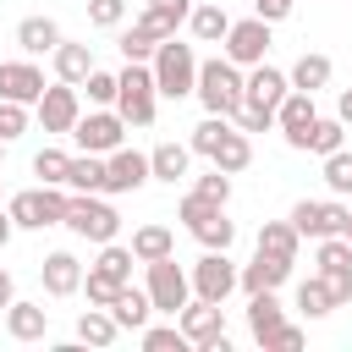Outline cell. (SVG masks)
<instances>
[{
  "instance_id": "obj_1",
  "label": "cell",
  "mask_w": 352,
  "mask_h": 352,
  "mask_svg": "<svg viewBox=\"0 0 352 352\" xmlns=\"http://www.w3.org/2000/svg\"><path fill=\"white\" fill-rule=\"evenodd\" d=\"M242 88H248V72L226 55L214 60H198V99L209 116H236L242 110Z\"/></svg>"
},
{
  "instance_id": "obj_2",
  "label": "cell",
  "mask_w": 352,
  "mask_h": 352,
  "mask_svg": "<svg viewBox=\"0 0 352 352\" xmlns=\"http://www.w3.org/2000/svg\"><path fill=\"white\" fill-rule=\"evenodd\" d=\"M121 88H116V110L126 126H148L154 110H160V82H154V66L148 60H126V72H116Z\"/></svg>"
},
{
  "instance_id": "obj_3",
  "label": "cell",
  "mask_w": 352,
  "mask_h": 352,
  "mask_svg": "<svg viewBox=\"0 0 352 352\" xmlns=\"http://www.w3.org/2000/svg\"><path fill=\"white\" fill-rule=\"evenodd\" d=\"M148 66H154V82H160L165 99H187V94H198V55H192V44L165 38V44L154 50Z\"/></svg>"
},
{
  "instance_id": "obj_4",
  "label": "cell",
  "mask_w": 352,
  "mask_h": 352,
  "mask_svg": "<svg viewBox=\"0 0 352 352\" xmlns=\"http://www.w3.org/2000/svg\"><path fill=\"white\" fill-rule=\"evenodd\" d=\"M66 231L82 236V242H116L121 231V214L99 198V192H72V209H66Z\"/></svg>"
},
{
  "instance_id": "obj_5",
  "label": "cell",
  "mask_w": 352,
  "mask_h": 352,
  "mask_svg": "<svg viewBox=\"0 0 352 352\" xmlns=\"http://www.w3.org/2000/svg\"><path fill=\"white\" fill-rule=\"evenodd\" d=\"M143 286H148V297H154V314H170V319H176V314H182V308L192 302V275H187V270L176 264V253L154 258V264H148V280H143Z\"/></svg>"
},
{
  "instance_id": "obj_6",
  "label": "cell",
  "mask_w": 352,
  "mask_h": 352,
  "mask_svg": "<svg viewBox=\"0 0 352 352\" xmlns=\"http://www.w3.org/2000/svg\"><path fill=\"white\" fill-rule=\"evenodd\" d=\"M72 138H77L82 154H116V148L126 143V121H121V110L99 104V110H88V116H77Z\"/></svg>"
},
{
  "instance_id": "obj_7",
  "label": "cell",
  "mask_w": 352,
  "mask_h": 352,
  "mask_svg": "<svg viewBox=\"0 0 352 352\" xmlns=\"http://www.w3.org/2000/svg\"><path fill=\"white\" fill-rule=\"evenodd\" d=\"M176 324L187 330V341H192V346H204V352H226V302L192 297V302L176 314Z\"/></svg>"
},
{
  "instance_id": "obj_8",
  "label": "cell",
  "mask_w": 352,
  "mask_h": 352,
  "mask_svg": "<svg viewBox=\"0 0 352 352\" xmlns=\"http://www.w3.org/2000/svg\"><path fill=\"white\" fill-rule=\"evenodd\" d=\"M286 220H292L308 242H319V236H346L352 209H346V204H324V198H302V204H292Z\"/></svg>"
},
{
  "instance_id": "obj_9",
  "label": "cell",
  "mask_w": 352,
  "mask_h": 352,
  "mask_svg": "<svg viewBox=\"0 0 352 352\" xmlns=\"http://www.w3.org/2000/svg\"><path fill=\"white\" fill-rule=\"evenodd\" d=\"M242 286V270L220 253V248H204V258L192 264V297H209V302H226L231 292Z\"/></svg>"
},
{
  "instance_id": "obj_10",
  "label": "cell",
  "mask_w": 352,
  "mask_h": 352,
  "mask_svg": "<svg viewBox=\"0 0 352 352\" xmlns=\"http://www.w3.org/2000/svg\"><path fill=\"white\" fill-rule=\"evenodd\" d=\"M270 50V22L264 16H248V22H231V33L220 38V55L236 60V66H258Z\"/></svg>"
},
{
  "instance_id": "obj_11",
  "label": "cell",
  "mask_w": 352,
  "mask_h": 352,
  "mask_svg": "<svg viewBox=\"0 0 352 352\" xmlns=\"http://www.w3.org/2000/svg\"><path fill=\"white\" fill-rule=\"evenodd\" d=\"M286 94H292V77H286V72H275V66H264V60L248 66V88H242V104H248V110L275 116Z\"/></svg>"
},
{
  "instance_id": "obj_12",
  "label": "cell",
  "mask_w": 352,
  "mask_h": 352,
  "mask_svg": "<svg viewBox=\"0 0 352 352\" xmlns=\"http://www.w3.org/2000/svg\"><path fill=\"white\" fill-rule=\"evenodd\" d=\"M33 110H38L44 132H72V126H77V116H82L77 82H50V88H44V99H38Z\"/></svg>"
},
{
  "instance_id": "obj_13",
  "label": "cell",
  "mask_w": 352,
  "mask_h": 352,
  "mask_svg": "<svg viewBox=\"0 0 352 352\" xmlns=\"http://www.w3.org/2000/svg\"><path fill=\"white\" fill-rule=\"evenodd\" d=\"M143 182H154V170H148V154H138V148H116V154H104V192H138Z\"/></svg>"
},
{
  "instance_id": "obj_14",
  "label": "cell",
  "mask_w": 352,
  "mask_h": 352,
  "mask_svg": "<svg viewBox=\"0 0 352 352\" xmlns=\"http://www.w3.org/2000/svg\"><path fill=\"white\" fill-rule=\"evenodd\" d=\"M319 121V110H314V94H302V88H292L286 99H280V110H275V126L286 132V143L292 148H308V126Z\"/></svg>"
},
{
  "instance_id": "obj_15",
  "label": "cell",
  "mask_w": 352,
  "mask_h": 352,
  "mask_svg": "<svg viewBox=\"0 0 352 352\" xmlns=\"http://www.w3.org/2000/svg\"><path fill=\"white\" fill-rule=\"evenodd\" d=\"M44 72L33 60H0V99H16V104H38L44 99Z\"/></svg>"
},
{
  "instance_id": "obj_16",
  "label": "cell",
  "mask_w": 352,
  "mask_h": 352,
  "mask_svg": "<svg viewBox=\"0 0 352 352\" xmlns=\"http://www.w3.org/2000/svg\"><path fill=\"white\" fill-rule=\"evenodd\" d=\"M292 275V258H275V253H253V264H242V292H280Z\"/></svg>"
},
{
  "instance_id": "obj_17",
  "label": "cell",
  "mask_w": 352,
  "mask_h": 352,
  "mask_svg": "<svg viewBox=\"0 0 352 352\" xmlns=\"http://www.w3.org/2000/svg\"><path fill=\"white\" fill-rule=\"evenodd\" d=\"M38 275H44V292H50V297H72V292H82V264H77L72 253H50V258L38 264Z\"/></svg>"
},
{
  "instance_id": "obj_18",
  "label": "cell",
  "mask_w": 352,
  "mask_h": 352,
  "mask_svg": "<svg viewBox=\"0 0 352 352\" xmlns=\"http://www.w3.org/2000/svg\"><path fill=\"white\" fill-rule=\"evenodd\" d=\"M110 314H116V324L121 330H143L148 324V314H154V297H148V286H121L116 292V302H110Z\"/></svg>"
},
{
  "instance_id": "obj_19",
  "label": "cell",
  "mask_w": 352,
  "mask_h": 352,
  "mask_svg": "<svg viewBox=\"0 0 352 352\" xmlns=\"http://www.w3.org/2000/svg\"><path fill=\"white\" fill-rule=\"evenodd\" d=\"M50 330V308L44 302H11L6 308V336L11 341H44Z\"/></svg>"
},
{
  "instance_id": "obj_20",
  "label": "cell",
  "mask_w": 352,
  "mask_h": 352,
  "mask_svg": "<svg viewBox=\"0 0 352 352\" xmlns=\"http://www.w3.org/2000/svg\"><path fill=\"white\" fill-rule=\"evenodd\" d=\"M280 324H286V314H280V297H275V292H253V297H248V330H253V341L264 346V341H270Z\"/></svg>"
},
{
  "instance_id": "obj_21",
  "label": "cell",
  "mask_w": 352,
  "mask_h": 352,
  "mask_svg": "<svg viewBox=\"0 0 352 352\" xmlns=\"http://www.w3.org/2000/svg\"><path fill=\"white\" fill-rule=\"evenodd\" d=\"M6 209H11L16 231H44V226H50V192H44V187H28V192H16Z\"/></svg>"
},
{
  "instance_id": "obj_22",
  "label": "cell",
  "mask_w": 352,
  "mask_h": 352,
  "mask_svg": "<svg viewBox=\"0 0 352 352\" xmlns=\"http://www.w3.org/2000/svg\"><path fill=\"white\" fill-rule=\"evenodd\" d=\"M16 44H22L28 55H55V44H60L55 16H22V22H16Z\"/></svg>"
},
{
  "instance_id": "obj_23",
  "label": "cell",
  "mask_w": 352,
  "mask_h": 352,
  "mask_svg": "<svg viewBox=\"0 0 352 352\" xmlns=\"http://www.w3.org/2000/svg\"><path fill=\"white\" fill-rule=\"evenodd\" d=\"M297 248H302V231L292 220H264L258 226V253H275V258H292L297 264Z\"/></svg>"
},
{
  "instance_id": "obj_24",
  "label": "cell",
  "mask_w": 352,
  "mask_h": 352,
  "mask_svg": "<svg viewBox=\"0 0 352 352\" xmlns=\"http://www.w3.org/2000/svg\"><path fill=\"white\" fill-rule=\"evenodd\" d=\"M187 160H192V143H160L154 154H148V170H154V182H182L187 176Z\"/></svg>"
},
{
  "instance_id": "obj_25",
  "label": "cell",
  "mask_w": 352,
  "mask_h": 352,
  "mask_svg": "<svg viewBox=\"0 0 352 352\" xmlns=\"http://www.w3.org/2000/svg\"><path fill=\"white\" fill-rule=\"evenodd\" d=\"M88 72H94V50L60 38V44H55V77H60V82H82Z\"/></svg>"
},
{
  "instance_id": "obj_26",
  "label": "cell",
  "mask_w": 352,
  "mask_h": 352,
  "mask_svg": "<svg viewBox=\"0 0 352 352\" xmlns=\"http://www.w3.org/2000/svg\"><path fill=\"white\" fill-rule=\"evenodd\" d=\"M209 160H214L220 170H231V176H236V170H248V165H253V143H248V132H242V126H231V132L214 143V154H209Z\"/></svg>"
},
{
  "instance_id": "obj_27",
  "label": "cell",
  "mask_w": 352,
  "mask_h": 352,
  "mask_svg": "<svg viewBox=\"0 0 352 352\" xmlns=\"http://www.w3.org/2000/svg\"><path fill=\"white\" fill-rule=\"evenodd\" d=\"M116 336H121L116 314H110V308H94V302H88V314L77 319V341H82V346H110Z\"/></svg>"
},
{
  "instance_id": "obj_28",
  "label": "cell",
  "mask_w": 352,
  "mask_h": 352,
  "mask_svg": "<svg viewBox=\"0 0 352 352\" xmlns=\"http://www.w3.org/2000/svg\"><path fill=\"white\" fill-rule=\"evenodd\" d=\"M187 28H192V38H198V44H220V38L231 33V16H226L220 6H209V0H204V6H192Z\"/></svg>"
},
{
  "instance_id": "obj_29",
  "label": "cell",
  "mask_w": 352,
  "mask_h": 352,
  "mask_svg": "<svg viewBox=\"0 0 352 352\" xmlns=\"http://www.w3.org/2000/svg\"><path fill=\"white\" fill-rule=\"evenodd\" d=\"M66 187L72 192H104V154H72Z\"/></svg>"
},
{
  "instance_id": "obj_30",
  "label": "cell",
  "mask_w": 352,
  "mask_h": 352,
  "mask_svg": "<svg viewBox=\"0 0 352 352\" xmlns=\"http://www.w3.org/2000/svg\"><path fill=\"white\" fill-rule=\"evenodd\" d=\"M132 253H138V264H154V258L176 253V236H170V226H138V231H132Z\"/></svg>"
},
{
  "instance_id": "obj_31",
  "label": "cell",
  "mask_w": 352,
  "mask_h": 352,
  "mask_svg": "<svg viewBox=\"0 0 352 352\" xmlns=\"http://www.w3.org/2000/svg\"><path fill=\"white\" fill-rule=\"evenodd\" d=\"M286 77H292V88L319 94V88H330V55H297V66Z\"/></svg>"
},
{
  "instance_id": "obj_32",
  "label": "cell",
  "mask_w": 352,
  "mask_h": 352,
  "mask_svg": "<svg viewBox=\"0 0 352 352\" xmlns=\"http://www.w3.org/2000/svg\"><path fill=\"white\" fill-rule=\"evenodd\" d=\"M138 341H143V352H187V346H192L182 324H143Z\"/></svg>"
},
{
  "instance_id": "obj_33",
  "label": "cell",
  "mask_w": 352,
  "mask_h": 352,
  "mask_svg": "<svg viewBox=\"0 0 352 352\" xmlns=\"http://www.w3.org/2000/svg\"><path fill=\"white\" fill-rule=\"evenodd\" d=\"M341 138H346V121H341V116H330V121L319 116V121L308 126V148H314L319 160H324V154H336V148H341ZM308 148H302V154H308Z\"/></svg>"
},
{
  "instance_id": "obj_34",
  "label": "cell",
  "mask_w": 352,
  "mask_h": 352,
  "mask_svg": "<svg viewBox=\"0 0 352 352\" xmlns=\"http://www.w3.org/2000/svg\"><path fill=\"white\" fill-rule=\"evenodd\" d=\"M297 308H302L308 319H324V314L336 308V297H330V286H324V275H308V280L297 286Z\"/></svg>"
},
{
  "instance_id": "obj_35",
  "label": "cell",
  "mask_w": 352,
  "mask_h": 352,
  "mask_svg": "<svg viewBox=\"0 0 352 352\" xmlns=\"http://www.w3.org/2000/svg\"><path fill=\"white\" fill-rule=\"evenodd\" d=\"M66 170H72V154H66V148H38V154H33V176H38V182L66 187Z\"/></svg>"
},
{
  "instance_id": "obj_36",
  "label": "cell",
  "mask_w": 352,
  "mask_h": 352,
  "mask_svg": "<svg viewBox=\"0 0 352 352\" xmlns=\"http://www.w3.org/2000/svg\"><path fill=\"white\" fill-rule=\"evenodd\" d=\"M192 236H198L204 248H220V253H226V248L236 242V226L226 220V209H214L209 220H198V226H192Z\"/></svg>"
},
{
  "instance_id": "obj_37",
  "label": "cell",
  "mask_w": 352,
  "mask_h": 352,
  "mask_svg": "<svg viewBox=\"0 0 352 352\" xmlns=\"http://www.w3.org/2000/svg\"><path fill=\"white\" fill-rule=\"evenodd\" d=\"M132 264H138V253H132V248L99 242V258H94V270H104V275H116V280L126 286V280H132Z\"/></svg>"
},
{
  "instance_id": "obj_38",
  "label": "cell",
  "mask_w": 352,
  "mask_h": 352,
  "mask_svg": "<svg viewBox=\"0 0 352 352\" xmlns=\"http://www.w3.org/2000/svg\"><path fill=\"white\" fill-rule=\"evenodd\" d=\"M160 44H165V38H154L143 22H132V28L121 33V55H126V60H154V50H160Z\"/></svg>"
},
{
  "instance_id": "obj_39",
  "label": "cell",
  "mask_w": 352,
  "mask_h": 352,
  "mask_svg": "<svg viewBox=\"0 0 352 352\" xmlns=\"http://www.w3.org/2000/svg\"><path fill=\"white\" fill-rule=\"evenodd\" d=\"M324 187H330L336 198H346V192H352V154H346V148L324 154Z\"/></svg>"
},
{
  "instance_id": "obj_40",
  "label": "cell",
  "mask_w": 352,
  "mask_h": 352,
  "mask_svg": "<svg viewBox=\"0 0 352 352\" xmlns=\"http://www.w3.org/2000/svg\"><path fill=\"white\" fill-rule=\"evenodd\" d=\"M231 132V116H204L198 126H192V154H214V143Z\"/></svg>"
},
{
  "instance_id": "obj_41",
  "label": "cell",
  "mask_w": 352,
  "mask_h": 352,
  "mask_svg": "<svg viewBox=\"0 0 352 352\" xmlns=\"http://www.w3.org/2000/svg\"><path fill=\"white\" fill-rule=\"evenodd\" d=\"M82 292H88V302H94V308H110V302H116V292H121V280L88 264V275H82Z\"/></svg>"
},
{
  "instance_id": "obj_42",
  "label": "cell",
  "mask_w": 352,
  "mask_h": 352,
  "mask_svg": "<svg viewBox=\"0 0 352 352\" xmlns=\"http://www.w3.org/2000/svg\"><path fill=\"white\" fill-rule=\"evenodd\" d=\"M214 209H226V204H214V198H204V192H198V187H192V192H187V198H182V204H176V214H182V226H187V231H192V226H198V220H209V214H214Z\"/></svg>"
},
{
  "instance_id": "obj_43",
  "label": "cell",
  "mask_w": 352,
  "mask_h": 352,
  "mask_svg": "<svg viewBox=\"0 0 352 352\" xmlns=\"http://www.w3.org/2000/svg\"><path fill=\"white\" fill-rule=\"evenodd\" d=\"M28 132V104H16V99H0V138L6 143H16Z\"/></svg>"
},
{
  "instance_id": "obj_44",
  "label": "cell",
  "mask_w": 352,
  "mask_h": 352,
  "mask_svg": "<svg viewBox=\"0 0 352 352\" xmlns=\"http://www.w3.org/2000/svg\"><path fill=\"white\" fill-rule=\"evenodd\" d=\"M82 88H88V99H94V104H116V88H121V77H110V72H99V66H94V72L82 77Z\"/></svg>"
},
{
  "instance_id": "obj_45",
  "label": "cell",
  "mask_w": 352,
  "mask_h": 352,
  "mask_svg": "<svg viewBox=\"0 0 352 352\" xmlns=\"http://www.w3.org/2000/svg\"><path fill=\"white\" fill-rule=\"evenodd\" d=\"M88 22L94 28H121L126 22V0H88Z\"/></svg>"
},
{
  "instance_id": "obj_46",
  "label": "cell",
  "mask_w": 352,
  "mask_h": 352,
  "mask_svg": "<svg viewBox=\"0 0 352 352\" xmlns=\"http://www.w3.org/2000/svg\"><path fill=\"white\" fill-rule=\"evenodd\" d=\"M319 275H324V286H330L336 308H341V302H352V264H336V270H319Z\"/></svg>"
},
{
  "instance_id": "obj_47",
  "label": "cell",
  "mask_w": 352,
  "mask_h": 352,
  "mask_svg": "<svg viewBox=\"0 0 352 352\" xmlns=\"http://www.w3.org/2000/svg\"><path fill=\"white\" fill-rule=\"evenodd\" d=\"M198 192H204V198H214V204H226V198H231V170H220V165H214L209 176H198Z\"/></svg>"
},
{
  "instance_id": "obj_48",
  "label": "cell",
  "mask_w": 352,
  "mask_h": 352,
  "mask_svg": "<svg viewBox=\"0 0 352 352\" xmlns=\"http://www.w3.org/2000/svg\"><path fill=\"white\" fill-rule=\"evenodd\" d=\"M138 22H143V28H148V33H154V38H176V28H182V22H176V16H165V11H160V6H148V11H143V16H138Z\"/></svg>"
},
{
  "instance_id": "obj_49",
  "label": "cell",
  "mask_w": 352,
  "mask_h": 352,
  "mask_svg": "<svg viewBox=\"0 0 352 352\" xmlns=\"http://www.w3.org/2000/svg\"><path fill=\"white\" fill-rule=\"evenodd\" d=\"M297 346H302V330H297V324H280V330L264 341V352H297Z\"/></svg>"
},
{
  "instance_id": "obj_50",
  "label": "cell",
  "mask_w": 352,
  "mask_h": 352,
  "mask_svg": "<svg viewBox=\"0 0 352 352\" xmlns=\"http://www.w3.org/2000/svg\"><path fill=\"white\" fill-rule=\"evenodd\" d=\"M292 6H297V0H253V16H264V22L275 28V22L292 16Z\"/></svg>"
},
{
  "instance_id": "obj_51",
  "label": "cell",
  "mask_w": 352,
  "mask_h": 352,
  "mask_svg": "<svg viewBox=\"0 0 352 352\" xmlns=\"http://www.w3.org/2000/svg\"><path fill=\"white\" fill-rule=\"evenodd\" d=\"M231 121H236L242 132H270V126H275V116H264V110H248V104H242Z\"/></svg>"
},
{
  "instance_id": "obj_52",
  "label": "cell",
  "mask_w": 352,
  "mask_h": 352,
  "mask_svg": "<svg viewBox=\"0 0 352 352\" xmlns=\"http://www.w3.org/2000/svg\"><path fill=\"white\" fill-rule=\"evenodd\" d=\"M148 6H160L165 16H176V22H187L192 16V0H148Z\"/></svg>"
},
{
  "instance_id": "obj_53",
  "label": "cell",
  "mask_w": 352,
  "mask_h": 352,
  "mask_svg": "<svg viewBox=\"0 0 352 352\" xmlns=\"http://www.w3.org/2000/svg\"><path fill=\"white\" fill-rule=\"evenodd\" d=\"M16 302V286H11V270H0V314Z\"/></svg>"
},
{
  "instance_id": "obj_54",
  "label": "cell",
  "mask_w": 352,
  "mask_h": 352,
  "mask_svg": "<svg viewBox=\"0 0 352 352\" xmlns=\"http://www.w3.org/2000/svg\"><path fill=\"white\" fill-rule=\"evenodd\" d=\"M336 116L352 126V88H341V99H336Z\"/></svg>"
},
{
  "instance_id": "obj_55",
  "label": "cell",
  "mask_w": 352,
  "mask_h": 352,
  "mask_svg": "<svg viewBox=\"0 0 352 352\" xmlns=\"http://www.w3.org/2000/svg\"><path fill=\"white\" fill-rule=\"evenodd\" d=\"M11 231H16V220H11V209H0V248L11 242Z\"/></svg>"
},
{
  "instance_id": "obj_56",
  "label": "cell",
  "mask_w": 352,
  "mask_h": 352,
  "mask_svg": "<svg viewBox=\"0 0 352 352\" xmlns=\"http://www.w3.org/2000/svg\"><path fill=\"white\" fill-rule=\"evenodd\" d=\"M0 154H6V138H0Z\"/></svg>"
},
{
  "instance_id": "obj_57",
  "label": "cell",
  "mask_w": 352,
  "mask_h": 352,
  "mask_svg": "<svg viewBox=\"0 0 352 352\" xmlns=\"http://www.w3.org/2000/svg\"><path fill=\"white\" fill-rule=\"evenodd\" d=\"M346 242H352V226H346Z\"/></svg>"
}]
</instances>
